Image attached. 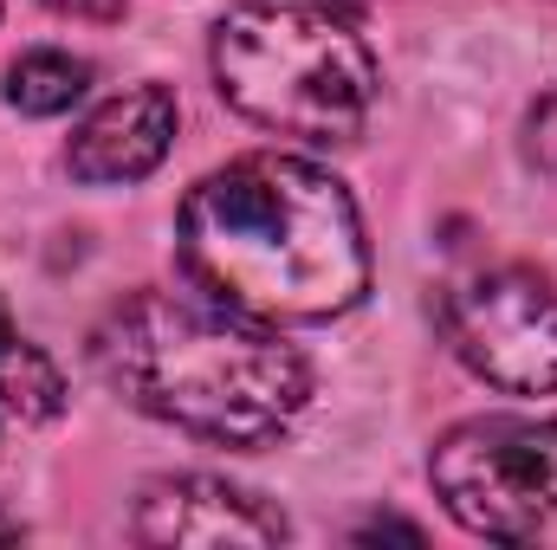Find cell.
I'll return each mask as SVG.
<instances>
[{
  "mask_svg": "<svg viewBox=\"0 0 557 550\" xmlns=\"http://www.w3.org/2000/svg\"><path fill=\"white\" fill-rule=\"evenodd\" d=\"M175 253L195 291L260 324H331L370 291V240L350 188L285 149L201 175L175 214Z\"/></svg>",
  "mask_w": 557,
  "mask_h": 550,
  "instance_id": "1",
  "label": "cell"
},
{
  "mask_svg": "<svg viewBox=\"0 0 557 550\" xmlns=\"http://www.w3.org/2000/svg\"><path fill=\"white\" fill-rule=\"evenodd\" d=\"M91 363L149 421L240 453L278 440L311 402V370L278 324L227 311L208 291L117 298L91 330Z\"/></svg>",
  "mask_w": 557,
  "mask_h": 550,
  "instance_id": "2",
  "label": "cell"
},
{
  "mask_svg": "<svg viewBox=\"0 0 557 550\" xmlns=\"http://www.w3.org/2000/svg\"><path fill=\"white\" fill-rule=\"evenodd\" d=\"M221 98L273 137L337 149L357 142L376 111V59L350 20L298 0H240L214 26Z\"/></svg>",
  "mask_w": 557,
  "mask_h": 550,
  "instance_id": "3",
  "label": "cell"
},
{
  "mask_svg": "<svg viewBox=\"0 0 557 550\" xmlns=\"http://www.w3.org/2000/svg\"><path fill=\"white\" fill-rule=\"evenodd\" d=\"M428 479L460 532L512 550H557V421L545 414L454 421L428 453Z\"/></svg>",
  "mask_w": 557,
  "mask_h": 550,
  "instance_id": "4",
  "label": "cell"
},
{
  "mask_svg": "<svg viewBox=\"0 0 557 550\" xmlns=\"http://www.w3.org/2000/svg\"><path fill=\"white\" fill-rule=\"evenodd\" d=\"M441 330L480 383L506 396L557 389V291L532 266H493L454 285L441 304Z\"/></svg>",
  "mask_w": 557,
  "mask_h": 550,
  "instance_id": "5",
  "label": "cell"
},
{
  "mask_svg": "<svg viewBox=\"0 0 557 550\" xmlns=\"http://www.w3.org/2000/svg\"><path fill=\"white\" fill-rule=\"evenodd\" d=\"M137 545L156 550H221V545H285L292 525L247 486H227L214 473H162L149 479L131 518Z\"/></svg>",
  "mask_w": 557,
  "mask_h": 550,
  "instance_id": "6",
  "label": "cell"
},
{
  "mask_svg": "<svg viewBox=\"0 0 557 550\" xmlns=\"http://www.w3.org/2000/svg\"><path fill=\"white\" fill-rule=\"evenodd\" d=\"M175 124H182V111H175V91L169 85H131V91L104 98L72 130L65 168L85 188H131V182L162 168V155L175 142Z\"/></svg>",
  "mask_w": 557,
  "mask_h": 550,
  "instance_id": "7",
  "label": "cell"
},
{
  "mask_svg": "<svg viewBox=\"0 0 557 550\" xmlns=\"http://www.w3.org/2000/svg\"><path fill=\"white\" fill-rule=\"evenodd\" d=\"M0 409L20 421H52L65 409V376L52 370V357L39 343H26L0 304Z\"/></svg>",
  "mask_w": 557,
  "mask_h": 550,
  "instance_id": "8",
  "label": "cell"
},
{
  "mask_svg": "<svg viewBox=\"0 0 557 550\" xmlns=\"http://www.w3.org/2000/svg\"><path fill=\"white\" fill-rule=\"evenodd\" d=\"M85 91H91V65L78 52H59V46L20 52L7 72V104L26 117H65Z\"/></svg>",
  "mask_w": 557,
  "mask_h": 550,
  "instance_id": "9",
  "label": "cell"
},
{
  "mask_svg": "<svg viewBox=\"0 0 557 550\" xmlns=\"http://www.w3.org/2000/svg\"><path fill=\"white\" fill-rule=\"evenodd\" d=\"M525 162L545 168V175H557V85L525 111Z\"/></svg>",
  "mask_w": 557,
  "mask_h": 550,
  "instance_id": "10",
  "label": "cell"
},
{
  "mask_svg": "<svg viewBox=\"0 0 557 550\" xmlns=\"http://www.w3.org/2000/svg\"><path fill=\"white\" fill-rule=\"evenodd\" d=\"M39 7H52L59 20H98V26L124 20V0H39Z\"/></svg>",
  "mask_w": 557,
  "mask_h": 550,
  "instance_id": "11",
  "label": "cell"
},
{
  "mask_svg": "<svg viewBox=\"0 0 557 550\" xmlns=\"http://www.w3.org/2000/svg\"><path fill=\"white\" fill-rule=\"evenodd\" d=\"M298 7H318V13H337V20H350V26H357V20L370 13V0H298Z\"/></svg>",
  "mask_w": 557,
  "mask_h": 550,
  "instance_id": "12",
  "label": "cell"
},
{
  "mask_svg": "<svg viewBox=\"0 0 557 550\" xmlns=\"http://www.w3.org/2000/svg\"><path fill=\"white\" fill-rule=\"evenodd\" d=\"M20 538H26V525H20V518H7V512H0V545H20Z\"/></svg>",
  "mask_w": 557,
  "mask_h": 550,
  "instance_id": "13",
  "label": "cell"
}]
</instances>
